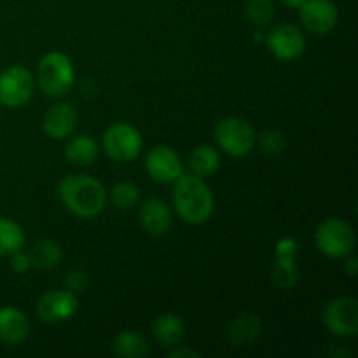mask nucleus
<instances>
[{"instance_id":"nucleus-1","label":"nucleus","mask_w":358,"mask_h":358,"mask_svg":"<svg viewBox=\"0 0 358 358\" xmlns=\"http://www.w3.org/2000/svg\"><path fill=\"white\" fill-rule=\"evenodd\" d=\"M58 196L65 208L79 219H93L107 205V191L98 178L90 175H69L58 184Z\"/></svg>"},{"instance_id":"nucleus-2","label":"nucleus","mask_w":358,"mask_h":358,"mask_svg":"<svg viewBox=\"0 0 358 358\" xmlns=\"http://www.w3.org/2000/svg\"><path fill=\"white\" fill-rule=\"evenodd\" d=\"M173 208L177 215L191 226L208 222L213 213V194L205 178L182 173L173 182Z\"/></svg>"},{"instance_id":"nucleus-3","label":"nucleus","mask_w":358,"mask_h":358,"mask_svg":"<svg viewBox=\"0 0 358 358\" xmlns=\"http://www.w3.org/2000/svg\"><path fill=\"white\" fill-rule=\"evenodd\" d=\"M76 80L72 59L59 51H51L41 58L37 65V84L48 96H63Z\"/></svg>"},{"instance_id":"nucleus-4","label":"nucleus","mask_w":358,"mask_h":358,"mask_svg":"<svg viewBox=\"0 0 358 358\" xmlns=\"http://www.w3.org/2000/svg\"><path fill=\"white\" fill-rule=\"evenodd\" d=\"M217 145L231 157H245L257 145V133L245 119L229 115L217 122L213 129Z\"/></svg>"},{"instance_id":"nucleus-5","label":"nucleus","mask_w":358,"mask_h":358,"mask_svg":"<svg viewBox=\"0 0 358 358\" xmlns=\"http://www.w3.org/2000/svg\"><path fill=\"white\" fill-rule=\"evenodd\" d=\"M355 231L346 220L331 217L318 224L315 231V243L317 248L331 259H343L352 254L355 248Z\"/></svg>"},{"instance_id":"nucleus-6","label":"nucleus","mask_w":358,"mask_h":358,"mask_svg":"<svg viewBox=\"0 0 358 358\" xmlns=\"http://www.w3.org/2000/svg\"><path fill=\"white\" fill-rule=\"evenodd\" d=\"M101 149L115 163H129L142 152V133L129 122H114L105 129Z\"/></svg>"},{"instance_id":"nucleus-7","label":"nucleus","mask_w":358,"mask_h":358,"mask_svg":"<svg viewBox=\"0 0 358 358\" xmlns=\"http://www.w3.org/2000/svg\"><path fill=\"white\" fill-rule=\"evenodd\" d=\"M35 79L28 69L21 65L9 66L0 73V105L7 108H21L31 100Z\"/></svg>"},{"instance_id":"nucleus-8","label":"nucleus","mask_w":358,"mask_h":358,"mask_svg":"<svg viewBox=\"0 0 358 358\" xmlns=\"http://www.w3.org/2000/svg\"><path fill=\"white\" fill-rule=\"evenodd\" d=\"M324 325L338 338H355L358 334V303L355 297L341 296L332 299L324 310Z\"/></svg>"},{"instance_id":"nucleus-9","label":"nucleus","mask_w":358,"mask_h":358,"mask_svg":"<svg viewBox=\"0 0 358 358\" xmlns=\"http://www.w3.org/2000/svg\"><path fill=\"white\" fill-rule=\"evenodd\" d=\"M266 42L273 55L282 62H294L306 51V37L296 24L282 23L266 35Z\"/></svg>"},{"instance_id":"nucleus-10","label":"nucleus","mask_w":358,"mask_h":358,"mask_svg":"<svg viewBox=\"0 0 358 358\" xmlns=\"http://www.w3.org/2000/svg\"><path fill=\"white\" fill-rule=\"evenodd\" d=\"M77 310H79V301L76 294L66 289L45 292L35 306L37 317L44 324L51 325L69 322L77 313Z\"/></svg>"},{"instance_id":"nucleus-11","label":"nucleus","mask_w":358,"mask_h":358,"mask_svg":"<svg viewBox=\"0 0 358 358\" xmlns=\"http://www.w3.org/2000/svg\"><path fill=\"white\" fill-rule=\"evenodd\" d=\"M145 171L157 184H173L182 173L180 156L170 145H154L147 152Z\"/></svg>"},{"instance_id":"nucleus-12","label":"nucleus","mask_w":358,"mask_h":358,"mask_svg":"<svg viewBox=\"0 0 358 358\" xmlns=\"http://www.w3.org/2000/svg\"><path fill=\"white\" fill-rule=\"evenodd\" d=\"M299 20L311 34L327 35L338 24L339 13L332 0H304L299 7Z\"/></svg>"},{"instance_id":"nucleus-13","label":"nucleus","mask_w":358,"mask_h":358,"mask_svg":"<svg viewBox=\"0 0 358 358\" xmlns=\"http://www.w3.org/2000/svg\"><path fill=\"white\" fill-rule=\"evenodd\" d=\"M77 108L69 101H58L45 110L42 119V129L52 140H65L76 131Z\"/></svg>"},{"instance_id":"nucleus-14","label":"nucleus","mask_w":358,"mask_h":358,"mask_svg":"<svg viewBox=\"0 0 358 358\" xmlns=\"http://www.w3.org/2000/svg\"><path fill=\"white\" fill-rule=\"evenodd\" d=\"M140 224L150 236H163L171 227V210L161 198H149L140 206Z\"/></svg>"},{"instance_id":"nucleus-15","label":"nucleus","mask_w":358,"mask_h":358,"mask_svg":"<svg viewBox=\"0 0 358 358\" xmlns=\"http://www.w3.org/2000/svg\"><path fill=\"white\" fill-rule=\"evenodd\" d=\"M30 331V320L23 311L10 306L0 310V341L9 346L23 345Z\"/></svg>"},{"instance_id":"nucleus-16","label":"nucleus","mask_w":358,"mask_h":358,"mask_svg":"<svg viewBox=\"0 0 358 358\" xmlns=\"http://www.w3.org/2000/svg\"><path fill=\"white\" fill-rule=\"evenodd\" d=\"M262 336V322L255 313H241L227 327V339L234 346H254Z\"/></svg>"},{"instance_id":"nucleus-17","label":"nucleus","mask_w":358,"mask_h":358,"mask_svg":"<svg viewBox=\"0 0 358 358\" xmlns=\"http://www.w3.org/2000/svg\"><path fill=\"white\" fill-rule=\"evenodd\" d=\"M152 334L156 341L164 348H175L185 336V325L180 317L173 313H163L156 318L152 325Z\"/></svg>"},{"instance_id":"nucleus-18","label":"nucleus","mask_w":358,"mask_h":358,"mask_svg":"<svg viewBox=\"0 0 358 358\" xmlns=\"http://www.w3.org/2000/svg\"><path fill=\"white\" fill-rule=\"evenodd\" d=\"M98 142L91 135H76L65 147V157L73 166H90L98 157Z\"/></svg>"},{"instance_id":"nucleus-19","label":"nucleus","mask_w":358,"mask_h":358,"mask_svg":"<svg viewBox=\"0 0 358 358\" xmlns=\"http://www.w3.org/2000/svg\"><path fill=\"white\" fill-rule=\"evenodd\" d=\"M28 259H30L31 268L38 269H49L55 268L62 261V245L56 240L51 238H44V240H38L37 243H34L30 247V250L27 252Z\"/></svg>"},{"instance_id":"nucleus-20","label":"nucleus","mask_w":358,"mask_h":358,"mask_svg":"<svg viewBox=\"0 0 358 358\" xmlns=\"http://www.w3.org/2000/svg\"><path fill=\"white\" fill-rule=\"evenodd\" d=\"M112 352L121 358H143L150 352L145 336L135 331H122L112 343Z\"/></svg>"},{"instance_id":"nucleus-21","label":"nucleus","mask_w":358,"mask_h":358,"mask_svg":"<svg viewBox=\"0 0 358 358\" xmlns=\"http://www.w3.org/2000/svg\"><path fill=\"white\" fill-rule=\"evenodd\" d=\"M189 168L196 177H212L220 168V154L212 145H198L189 156Z\"/></svg>"},{"instance_id":"nucleus-22","label":"nucleus","mask_w":358,"mask_h":358,"mask_svg":"<svg viewBox=\"0 0 358 358\" xmlns=\"http://www.w3.org/2000/svg\"><path fill=\"white\" fill-rule=\"evenodd\" d=\"M24 245L23 227L9 217H0V255H10Z\"/></svg>"},{"instance_id":"nucleus-23","label":"nucleus","mask_w":358,"mask_h":358,"mask_svg":"<svg viewBox=\"0 0 358 358\" xmlns=\"http://www.w3.org/2000/svg\"><path fill=\"white\" fill-rule=\"evenodd\" d=\"M273 283L282 290H292L299 282V268L296 259H276L271 271Z\"/></svg>"},{"instance_id":"nucleus-24","label":"nucleus","mask_w":358,"mask_h":358,"mask_svg":"<svg viewBox=\"0 0 358 358\" xmlns=\"http://www.w3.org/2000/svg\"><path fill=\"white\" fill-rule=\"evenodd\" d=\"M110 201L117 210H131L140 201V189L133 182H117L110 189Z\"/></svg>"},{"instance_id":"nucleus-25","label":"nucleus","mask_w":358,"mask_h":358,"mask_svg":"<svg viewBox=\"0 0 358 358\" xmlns=\"http://www.w3.org/2000/svg\"><path fill=\"white\" fill-rule=\"evenodd\" d=\"M275 3L273 0H247L245 3V16L255 27H264L273 20Z\"/></svg>"},{"instance_id":"nucleus-26","label":"nucleus","mask_w":358,"mask_h":358,"mask_svg":"<svg viewBox=\"0 0 358 358\" xmlns=\"http://www.w3.org/2000/svg\"><path fill=\"white\" fill-rule=\"evenodd\" d=\"M257 142L262 152L268 154V156H280L287 147L285 135L278 129H266Z\"/></svg>"},{"instance_id":"nucleus-27","label":"nucleus","mask_w":358,"mask_h":358,"mask_svg":"<svg viewBox=\"0 0 358 358\" xmlns=\"http://www.w3.org/2000/svg\"><path fill=\"white\" fill-rule=\"evenodd\" d=\"M90 285V278L84 271H79V269H72V271L66 273L65 276V287L70 292L77 294L86 290V287Z\"/></svg>"},{"instance_id":"nucleus-28","label":"nucleus","mask_w":358,"mask_h":358,"mask_svg":"<svg viewBox=\"0 0 358 358\" xmlns=\"http://www.w3.org/2000/svg\"><path fill=\"white\" fill-rule=\"evenodd\" d=\"M297 241L294 238H282L276 243L275 257L276 259H296L297 257Z\"/></svg>"},{"instance_id":"nucleus-29","label":"nucleus","mask_w":358,"mask_h":358,"mask_svg":"<svg viewBox=\"0 0 358 358\" xmlns=\"http://www.w3.org/2000/svg\"><path fill=\"white\" fill-rule=\"evenodd\" d=\"M31 268L30 264V259H28L27 252H14V254H10V269H13L14 273H17V275H24V273L28 271V269Z\"/></svg>"},{"instance_id":"nucleus-30","label":"nucleus","mask_w":358,"mask_h":358,"mask_svg":"<svg viewBox=\"0 0 358 358\" xmlns=\"http://www.w3.org/2000/svg\"><path fill=\"white\" fill-rule=\"evenodd\" d=\"M168 357L170 358H182V357L199 358V353L194 352V350H191V348H184V346H182V348L180 346H175V348L168 353Z\"/></svg>"},{"instance_id":"nucleus-31","label":"nucleus","mask_w":358,"mask_h":358,"mask_svg":"<svg viewBox=\"0 0 358 358\" xmlns=\"http://www.w3.org/2000/svg\"><path fill=\"white\" fill-rule=\"evenodd\" d=\"M343 259H345V264H343V268H345L346 275L355 276L357 275V257L355 255L348 254L346 257H343Z\"/></svg>"},{"instance_id":"nucleus-32","label":"nucleus","mask_w":358,"mask_h":358,"mask_svg":"<svg viewBox=\"0 0 358 358\" xmlns=\"http://www.w3.org/2000/svg\"><path fill=\"white\" fill-rule=\"evenodd\" d=\"M280 2L285 7H289V9H299V7L303 6L304 0H280Z\"/></svg>"}]
</instances>
